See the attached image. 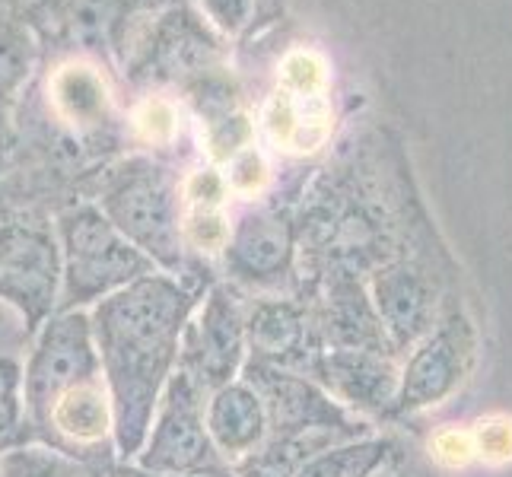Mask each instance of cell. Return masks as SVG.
<instances>
[{
	"label": "cell",
	"instance_id": "6da1fadb",
	"mask_svg": "<svg viewBox=\"0 0 512 477\" xmlns=\"http://www.w3.org/2000/svg\"><path fill=\"white\" fill-rule=\"evenodd\" d=\"M201 296V280L153 271L90 309L102 379L112 398L118 465H131L144 446Z\"/></svg>",
	"mask_w": 512,
	"mask_h": 477
},
{
	"label": "cell",
	"instance_id": "7a4b0ae2",
	"mask_svg": "<svg viewBox=\"0 0 512 477\" xmlns=\"http://www.w3.org/2000/svg\"><path fill=\"white\" fill-rule=\"evenodd\" d=\"M86 191L118 233L137 245L156 268L191 277L182 239V182L166 159L150 153L121 156L115 163H105Z\"/></svg>",
	"mask_w": 512,
	"mask_h": 477
},
{
	"label": "cell",
	"instance_id": "3957f363",
	"mask_svg": "<svg viewBox=\"0 0 512 477\" xmlns=\"http://www.w3.org/2000/svg\"><path fill=\"white\" fill-rule=\"evenodd\" d=\"M61 242L48 207L0 201V303L29 338L61 309Z\"/></svg>",
	"mask_w": 512,
	"mask_h": 477
},
{
	"label": "cell",
	"instance_id": "277c9868",
	"mask_svg": "<svg viewBox=\"0 0 512 477\" xmlns=\"http://www.w3.org/2000/svg\"><path fill=\"white\" fill-rule=\"evenodd\" d=\"M55 226L64 268L61 309L96 306L99 299L160 271L137 245L118 233L90 198L64 204L55 214Z\"/></svg>",
	"mask_w": 512,
	"mask_h": 477
},
{
	"label": "cell",
	"instance_id": "5b68a950",
	"mask_svg": "<svg viewBox=\"0 0 512 477\" xmlns=\"http://www.w3.org/2000/svg\"><path fill=\"white\" fill-rule=\"evenodd\" d=\"M207 392L185 369L169 376L144 446L131 465L153 474H188L214 465H226L207 433Z\"/></svg>",
	"mask_w": 512,
	"mask_h": 477
},
{
	"label": "cell",
	"instance_id": "8992f818",
	"mask_svg": "<svg viewBox=\"0 0 512 477\" xmlns=\"http://www.w3.org/2000/svg\"><path fill=\"white\" fill-rule=\"evenodd\" d=\"M220 42L210 26L188 7L160 10L144 32L125 45V70L131 80H201L214 74Z\"/></svg>",
	"mask_w": 512,
	"mask_h": 477
},
{
	"label": "cell",
	"instance_id": "52a82bcc",
	"mask_svg": "<svg viewBox=\"0 0 512 477\" xmlns=\"http://www.w3.org/2000/svg\"><path fill=\"white\" fill-rule=\"evenodd\" d=\"M245 353V309L236 290L229 284H210L185 325L179 369L210 395L239 379Z\"/></svg>",
	"mask_w": 512,
	"mask_h": 477
},
{
	"label": "cell",
	"instance_id": "ba28073f",
	"mask_svg": "<svg viewBox=\"0 0 512 477\" xmlns=\"http://www.w3.org/2000/svg\"><path fill=\"white\" fill-rule=\"evenodd\" d=\"M45 115L67 140H74L93 166H105V156L121 144L112 93L90 61L70 58L55 74H48Z\"/></svg>",
	"mask_w": 512,
	"mask_h": 477
},
{
	"label": "cell",
	"instance_id": "9c48e42d",
	"mask_svg": "<svg viewBox=\"0 0 512 477\" xmlns=\"http://www.w3.org/2000/svg\"><path fill=\"white\" fill-rule=\"evenodd\" d=\"M150 0H48L42 10L29 16L32 29L39 32L42 51L45 42H55L67 51H83L96 58L125 55L131 26Z\"/></svg>",
	"mask_w": 512,
	"mask_h": 477
},
{
	"label": "cell",
	"instance_id": "30bf717a",
	"mask_svg": "<svg viewBox=\"0 0 512 477\" xmlns=\"http://www.w3.org/2000/svg\"><path fill=\"white\" fill-rule=\"evenodd\" d=\"M474 357V334L465 318H452L436 334H430L411 357L404 379L398 382V404L404 411L439 404L465 379Z\"/></svg>",
	"mask_w": 512,
	"mask_h": 477
},
{
	"label": "cell",
	"instance_id": "8fae6325",
	"mask_svg": "<svg viewBox=\"0 0 512 477\" xmlns=\"http://www.w3.org/2000/svg\"><path fill=\"white\" fill-rule=\"evenodd\" d=\"M226 271L239 284L264 287L290 271L293 258V229L277 210H249L226 242Z\"/></svg>",
	"mask_w": 512,
	"mask_h": 477
},
{
	"label": "cell",
	"instance_id": "7c38bea8",
	"mask_svg": "<svg viewBox=\"0 0 512 477\" xmlns=\"http://www.w3.org/2000/svg\"><path fill=\"white\" fill-rule=\"evenodd\" d=\"M42 39L26 16L0 7V175L16 144V118L42 61Z\"/></svg>",
	"mask_w": 512,
	"mask_h": 477
},
{
	"label": "cell",
	"instance_id": "4fadbf2b",
	"mask_svg": "<svg viewBox=\"0 0 512 477\" xmlns=\"http://www.w3.org/2000/svg\"><path fill=\"white\" fill-rule=\"evenodd\" d=\"M207 433L226 465L242 462L268 439V414L249 379H233L207 395Z\"/></svg>",
	"mask_w": 512,
	"mask_h": 477
},
{
	"label": "cell",
	"instance_id": "5bb4252c",
	"mask_svg": "<svg viewBox=\"0 0 512 477\" xmlns=\"http://www.w3.org/2000/svg\"><path fill=\"white\" fill-rule=\"evenodd\" d=\"M245 344L252 360L268 366H290L303 360V347L309 344L306 312L290 299L261 296L245 312Z\"/></svg>",
	"mask_w": 512,
	"mask_h": 477
},
{
	"label": "cell",
	"instance_id": "9a60e30c",
	"mask_svg": "<svg viewBox=\"0 0 512 477\" xmlns=\"http://www.w3.org/2000/svg\"><path fill=\"white\" fill-rule=\"evenodd\" d=\"M229 185L217 169H198L182 182V239L198 255H223L233 223L226 214Z\"/></svg>",
	"mask_w": 512,
	"mask_h": 477
},
{
	"label": "cell",
	"instance_id": "2e32d148",
	"mask_svg": "<svg viewBox=\"0 0 512 477\" xmlns=\"http://www.w3.org/2000/svg\"><path fill=\"white\" fill-rule=\"evenodd\" d=\"M319 373L338 392L341 401L353 408H385L388 401L398 398V376L395 366L376 350H328Z\"/></svg>",
	"mask_w": 512,
	"mask_h": 477
},
{
	"label": "cell",
	"instance_id": "e0dca14e",
	"mask_svg": "<svg viewBox=\"0 0 512 477\" xmlns=\"http://www.w3.org/2000/svg\"><path fill=\"white\" fill-rule=\"evenodd\" d=\"M376 315L385 334L395 344H411L430 328L433 318V299L420 287V280L408 271H385L376 280L373 290Z\"/></svg>",
	"mask_w": 512,
	"mask_h": 477
},
{
	"label": "cell",
	"instance_id": "ac0fdd59",
	"mask_svg": "<svg viewBox=\"0 0 512 477\" xmlns=\"http://www.w3.org/2000/svg\"><path fill=\"white\" fill-rule=\"evenodd\" d=\"M0 477H115V465L26 443L0 455Z\"/></svg>",
	"mask_w": 512,
	"mask_h": 477
},
{
	"label": "cell",
	"instance_id": "d6986e66",
	"mask_svg": "<svg viewBox=\"0 0 512 477\" xmlns=\"http://www.w3.org/2000/svg\"><path fill=\"white\" fill-rule=\"evenodd\" d=\"M385 458L382 439H347L312 452L290 477H369Z\"/></svg>",
	"mask_w": 512,
	"mask_h": 477
},
{
	"label": "cell",
	"instance_id": "ffe728a7",
	"mask_svg": "<svg viewBox=\"0 0 512 477\" xmlns=\"http://www.w3.org/2000/svg\"><path fill=\"white\" fill-rule=\"evenodd\" d=\"M32 443L23 404V360L0 350V455Z\"/></svg>",
	"mask_w": 512,
	"mask_h": 477
},
{
	"label": "cell",
	"instance_id": "44dd1931",
	"mask_svg": "<svg viewBox=\"0 0 512 477\" xmlns=\"http://www.w3.org/2000/svg\"><path fill=\"white\" fill-rule=\"evenodd\" d=\"M134 134L144 140L150 147H169L175 137H179L182 125H179V112L172 109L169 102L163 99H147L140 109L134 112V121H131Z\"/></svg>",
	"mask_w": 512,
	"mask_h": 477
},
{
	"label": "cell",
	"instance_id": "7402d4cb",
	"mask_svg": "<svg viewBox=\"0 0 512 477\" xmlns=\"http://www.w3.org/2000/svg\"><path fill=\"white\" fill-rule=\"evenodd\" d=\"M471 443H474V455L484 458L487 465L512 462V417L509 414L481 417L471 427Z\"/></svg>",
	"mask_w": 512,
	"mask_h": 477
},
{
	"label": "cell",
	"instance_id": "603a6c76",
	"mask_svg": "<svg viewBox=\"0 0 512 477\" xmlns=\"http://www.w3.org/2000/svg\"><path fill=\"white\" fill-rule=\"evenodd\" d=\"M229 191H236L239 198H255V194L268 182V169H264V159L249 147L233 156L229 163V175H223Z\"/></svg>",
	"mask_w": 512,
	"mask_h": 477
},
{
	"label": "cell",
	"instance_id": "cb8c5ba5",
	"mask_svg": "<svg viewBox=\"0 0 512 477\" xmlns=\"http://www.w3.org/2000/svg\"><path fill=\"white\" fill-rule=\"evenodd\" d=\"M430 455L436 458L439 465H446V468H462V465H468L471 458H474L471 433L455 430V427L439 430V433L430 439Z\"/></svg>",
	"mask_w": 512,
	"mask_h": 477
},
{
	"label": "cell",
	"instance_id": "d4e9b609",
	"mask_svg": "<svg viewBox=\"0 0 512 477\" xmlns=\"http://www.w3.org/2000/svg\"><path fill=\"white\" fill-rule=\"evenodd\" d=\"M201 4V13L210 26L223 29L226 35L239 32L245 23H249V16L255 10V0H198Z\"/></svg>",
	"mask_w": 512,
	"mask_h": 477
},
{
	"label": "cell",
	"instance_id": "484cf974",
	"mask_svg": "<svg viewBox=\"0 0 512 477\" xmlns=\"http://www.w3.org/2000/svg\"><path fill=\"white\" fill-rule=\"evenodd\" d=\"M32 338H29V331L26 325L16 318L4 303H0V350H7V353H20V347H26Z\"/></svg>",
	"mask_w": 512,
	"mask_h": 477
},
{
	"label": "cell",
	"instance_id": "4316f807",
	"mask_svg": "<svg viewBox=\"0 0 512 477\" xmlns=\"http://www.w3.org/2000/svg\"><path fill=\"white\" fill-rule=\"evenodd\" d=\"M115 477H236V471L229 465H214L204 471H188V474H153L137 465H115Z\"/></svg>",
	"mask_w": 512,
	"mask_h": 477
},
{
	"label": "cell",
	"instance_id": "83f0119b",
	"mask_svg": "<svg viewBox=\"0 0 512 477\" xmlns=\"http://www.w3.org/2000/svg\"><path fill=\"white\" fill-rule=\"evenodd\" d=\"M45 4H48V0H0V7L20 13V16H26V20H29L35 10H42Z\"/></svg>",
	"mask_w": 512,
	"mask_h": 477
}]
</instances>
